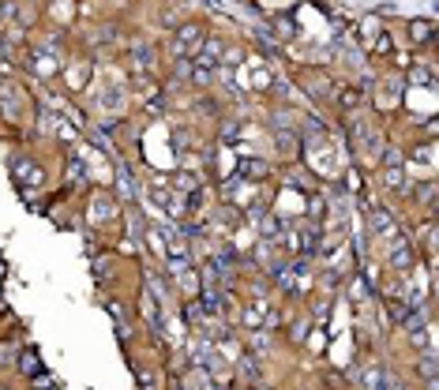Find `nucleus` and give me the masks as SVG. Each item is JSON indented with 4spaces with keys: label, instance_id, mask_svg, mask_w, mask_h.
I'll return each mask as SVG.
<instances>
[{
    "label": "nucleus",
    "instance_id": "1",
    "mask_svg": "<svg viewBox=\"0 0 439 390\" xmlns=\"http://www.w3.org/2000/svg\"><path fill=\"white\" fill-rule=\"evenodd\" d=\"M19 368H27V371H34V375H42V360H38L34 353H27V356H19Z\"/></svg>",
    "mask_w": 439,
    "mask_h": 390
},
{
    "label": "nucleus",
    "instance_id": "5",
    "mask_svg": "<svg viewBox=\"0 0 439 390\" xmlns=\"http://www.w3.org/2000/svg\"><path fill=\"white\" fill-rule=\"evenodd\" d=\"M368 383H372V390H387V379H379V371H372Z\"/></svg>",
    "mask_w": 439,
    "mask_h": 390
},
{
    "label": "nucleus",
    "instance_id": "6",
    "mask_svg": "<svg viewBox=\"0 0 439 390\" xmlns=\"http://www.w3.org/2000/svg\"><path fill=\"white\" fill-rule=\"evenodd\" d=\"M191 38H199V27H184V30H180V42H191Z\"/></svg>",
    "mask_w": 439,
    "mask_h": 390
},
{
    "label": "nucleus",
    "instance_id": "4",
    "mask_svg": "<svg viewBox=\"0 0 439 390\" xmlns=\"http://www.w3.org/2000/svg\"><path fill=\"white\" fill-rule=\"evenodd\" d=\"M376 233H390V214H376Z\"/></svg>",
    "mask_w": 439,
    "mask_h": 390
},
{
    "label": "nucleus",
    "instance_id": "2",
    "mask_svg": "<svg viewBox=\"0 0 439 390\" xmlns=\"http://www.w3.org/2000/svg\"><path fill=\"white\" fill-rule=\"evenodd\" d=\"M409 34L417 38V42H424V38L432 34V23H413V27H409Z\"/></svg>",
    "mask_w": 439,
    "mask_h": 390
},
{
    "label": "nucleus",
    "instance_id": "3",
    "mask_svg": "<svg viewBox=\"0 0 439 390\" xmlns=\"http://www.w3.org/2000/svg\"><path fill=\"white\" fill-rule=\"evenodd\" d=\"M387 184L390 188H402V169H398V165H387Z\"/></svg>",
    "mask_w": 439,
    "mask_h": 390
}]
</instances>
